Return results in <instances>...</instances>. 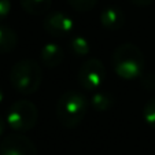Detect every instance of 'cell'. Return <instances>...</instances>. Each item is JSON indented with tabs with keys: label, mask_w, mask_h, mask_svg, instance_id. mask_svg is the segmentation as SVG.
Returning a JSON list of instances; mask_svg holds the SVG:
<instances>
[{
	"label": "cell",
	"mask_w": 155,
	"mask_h": 155,
	"mask_svg": "<svg viewBox=\"0 0 155 155\" xmlns=\"http://www.w3.org/2000/svg\"><path fill=\"white\" fill-rule=\"evenodd\" d=\"M144 55L135 44L125 43L118 45L111 56V66L118 77L124 80H136L143 76Z\"/></svg>",
	"instance_id": "cell-1"
},
{
	"label": "cell",
	"mask_w": 155,
	"mask_h": 155,
	"mask_svg": "<svg viewBox=\"0 0 155 155\" xmlns=\"http://www.w3.org/2000/svg\"><path fill=\"white\" fill-rule=\"evenodd\" d=\"M43 81V69L35 59H21L10 71V82L17 92L32 95L37 92Z\"/></svg>",
	"instance_id": "cell-2"
},
{
	"label": "cell",
	"mask_w": 155,
	"mask_h": 155,
	"mask_svg": "<svg viewBox=\"0 0 155 155\" xmlns=\"http://www.w3.org/2000/svg\"><path fill=\"white\" fill-rule=\"evenodd\" d=\"M88 113V100L81 92L66 91L58 100L56 117L62 126L74 129L82 122Z\"/></svg>",
	"instance_id": "cell-3"
},
{
	"label": "cell",
	"mask_w": 155,
	"mask_h": 155,
	"mask_svg": "<svg viewBox=\"0 0 155 155\" xmlns=\"http://www.w3.org/2000/svg\"><path fill=\"white\" fill-rule=\"evenodd\" d=\"M38 120V110L36 104L30 100L22 99L14 102L7 113V124L12 130L24 133L33 129Z\"/></svg>",
	"instance_id": "cell-4"
},
{
	"label": "cell",
	"mask_w": 155,
	"mask_h": 155,
	"mask_svg": "<svg viewBox=\"0 0 155 155\" xmlns=\"http://www.w3.org/2000/svg\"><path fill=\"white\" fill-rule=\"evenodd\" d=\"M106 80V68L97 58H89L78 70V82L87 91H96Z\"/></svg>",
	"instance_id": "cell-5"
},
{
	"label": "cell",
	"mask_w": 155,
	"mask_h": 155,
	"mask_svg": "<svg viewBox=\"0 0 155 155\" xmlns=\"http://www.w3.org/2000/svg\"><path fill=\"white\" fill-rule=\"evenodd\" d=\"M0 155H37V148L29 137L12 133L0 141Z\"/></svg>",
	"instance_id": "cell-6"
},
{
	"label": "cell",
	"mask_w": 155,
	"mask_h": 155,
	"mask_svg": "<svg viewBox=\"0 0 155 155\" xmlns=\"http://www.w3.org/2000/svg\"><path fill=\"white\" fill-rule=\"evenodd\" d=\"M44 29L54 37H64L73 33L74 21L70 15L62 11L47 12L44 18Z\"/></svg>",
	"instance_id": "cell-7"
},
{
	"label": "cell",
	"mask_w": 155,
	"mask_h": 155,
	"mask_svg": "<svg viewBox=\"0 0 155 155\" xmlns=\"http://www.w3.org/2000/svg\"><path fill=\"white\" fill-rule=\"evenodd\" d=\"M40 58L41 62L45 68L48 69H55L63 62L64 59V51L61 45L55 43H48L45 44L40 51Z\"/></svg>",
	"instance_id": "cell-8"
},
{
	"label": "cell",
	"mask_w": 155,
	"mask_h": 155,
	"mask_svg": "<svg viewBox=\"0 0 155 155\" xmlns=\"http://www.w3.org/2000/svg\"><path fill=\"white\" fill-rule=\"evenodd\" d=\"M100 25L107 30H118L125 24V15L118 7H106L100 12Z\"/></svg>",
	"instance_id": "cell-9"
},
{
	"label": "cell",
	"mask_w": 155,
	"mask_h": 155,
	"mask_svg": "<svg viewBox=\"0 0 155 155\" xmlns=\"http://www.w3.org/2000/svg\"><path fill=\"white\" fill-rule=\"evenodd\" d=\"M18 36L14 29L0 24V54H8L15 50Z\"/></svg>",
	"instance_id": "cell-10"
},
{
	"label": "cell",
	"mask_w": 155,
	"mask_h": 155,
	"mask_svg": "<svg viewBox=\"0 0 155 155\" xmlns=\"http://www.w3.org/2000/svg\"><path fill=\"white\" fill-rule=\"evenodd\" d=\"M21 6L28 14L44 15L50 11L52 6V0H19Z\"/></svg>",
	"instance_id": "cell-11"
},
{
	"label": "cell",
	"mask_w": 155,
	"mask_h": 155,
	"mask_svg": "<svg viewBox=\"0 0 155 155\" xmlns=\"http://www.w3.org/2000/svg\"><path fill=\"white\" fill-rule=\"evenodd\" d=\"M91 104L96 111H107L108 108H111L114 104V96L108 92H96L91 97Z\"/></svg>",
	"instance_id": "cell-12"
},
{
	"label": "cell",
	"mask_w": 155,
	"mask_h": 155,
	"mask_svg": "<svg viewBox=\"0 0 155 155\" xmlns=\"http://www.w3.org/2000/svg\"><path fill=\"white\" fill-rule=\"evenodd\" d=\"M69 48H70L71 54L76 56H87L91 51L89 47V41L84 37V36H74L69 43Z\"/></svg>",
	"instance_id": "cell-13"
},
{
	"label": "cell",
	"mask_w": 155,
	"mask_h": 155,
	"mask_svg": "<svg viewBox=\"0 0 155 155\" xmlns=\"http://www.w3.org/2000/svg\"><path fill=\"white\" fill-rule=\"evenodd\" d=\"M143 118L148 126L155 129V96L147 100L143 107Z\"/></svg>",
	"instance_id": "cell-14"
},
{
	"label": "cell",
	"mask_w": 155,
	"mask_h": 155,
	"mask_svg": "<svg viewBox=\"0 0 155 155\" xmlns=\"http://www.w3.org/2000/svg\"><path fill=\"white\" fill-rule=\"evenodd\" d=\"M68 2L73 10H76L78 12H85L94 8L96 6L97 0H68Z\"/></svg>",
	"instance_id": "cell-15"
},
{
	"label": "cell",
	"mask_w": 155,
	"mask_h": 155,
	"mask_svg": "<svg viewBox=\"0 0 155 155\" xmlns=\"http://www.w3.org/2000/svg\"><path fill=\"white\" fill-rule=\"evenodd\" d=\"M141 78V84L146 87L147 91H155V74L152 73H147L140 77Z\"/></svg>",
	"instance_id": "cell-16"
},
{
	"label": "cell",
	"mask_w": 155,
	"mask_h": 155,
	"mask_svg": "<svg viewBox=\"0 0 155 155\" xmlns=\"http://www.w3.org/2000/svg\"><path fill=\"white\" fill-rule=\"evenodd\" d=\"M11 11V2L10 0H0V22L8 17Z\"/></svg>",
	"instance_id": "cell-17"
},
{
	"label": "cell",
	"mask_w": 155,
	"mask_h": 155,
	"mask_svg": "<svg viewBox=\"0 0 155 155\" xmlns=\"http://www.w3.org/2000/svg\"><path fill=\"white\" fill-rule=\"evenodd\" d=\"M132 3L137 7H147L154 3V0H132Z\"/></svg>",
	"instance_id": "cell-18"
},
{
	"label": "cell",
	"mask_w": 155,
	"mask_h": 155,
	"mask_svg": "<svg viewBox=\"0 0 155 155\" xmlns=\"http://www.w3.org/2000/svg\"><path fill=\"white\" fill-rule=\"evenodd\" d=\"M4 129H6V122H4L3 117L0 115V136L4 133Z\"/></svg>",
	"instance_id": "cell-19"
},
{
	"label": "cell",
	"mask_w": 155,
	"mask_h": 155,
	"mask_svg": "<svg viewBox=\"0 0 155 155\" xmlns=\"http://www.w3.org/2000/svg\"><path fill=\"white\" fill-rule=\"evenodd\" d=\"M4 100V94H3V91H2V88H0V103Z\"/></svg>",
	"instance_id": "cell-20"
}]
</instances>
